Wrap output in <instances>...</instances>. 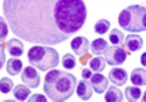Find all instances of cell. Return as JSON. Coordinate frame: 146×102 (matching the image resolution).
I'll return each instance as SVG.
<instances>
[{"mask_svg":"<svg viewBox=\"0 0 146 102\" xmlns=\"http://www.w3.org/2000/svg\"><path fill=\"white\" fill-rule=\"evenodd\" d=\"M62 65L66 69H72L76 66V59L72 54H66L62 58Z\"/></svg>","mask_w":146,"mask_h":102,"instance_id":"obj_23","label":"cell"},{"mask_svg":"<svg viewBox=\"0 0 146 102\" xmlns=\"http://www.w3.org/2000/svg\"><path fill=\"white\" fill-rule=\"evenodd\" d=\"M104 100L106 102H120L123 100V93L116 86H110L106 94L104 95Z\"/></svg>","mask_w":146,"mask_h":102,"instance_id":"obj_15","label":"cell"},{"mask_svg":"<svg viewBox=\"0 0 146 102\" xmlns=\"http://www.w3.org/2000/svg\"><path fill=\"white\" fill-rule=\"evenodd\" d=\"M109 80L116 86H124L127 82V72L123 68L115 67L109 72Z\"/></svg>","mask_w":146,"mask_h":102,"instance_id":"obj_9","label":"cell"},{"mask_svg":"<svg viewBox=\"0 0 146 102\" xmlns=\"http://www.w3.org/2000/svg\"><path fill=\"white\" fill-rule=\"evenodd\" d=\"M7 47V52L12 55V56H21L23 54V44L19 40V39H11L7 41L6 44Z\"/></svg>","mask_w":146,"mask_h":102,"instance_id":"obj_12","label":"cell"},{"mask_svg":"<svg viewBox=\"0 0 146 102\" xmlns=\"http://www.w3.org/2000/svg\"><path fill=\"white\" fill-rule=\"evenodd\" d=\"M89 66H90V69L94 72H102V70H104V68L106 66V62H105L104 58L96 56L89 61Z\"/></svg>","mask_w":146,"mask_h":102,"instance_id":"obj_19","label":"cell"},{"mask_svg":"<svg viewBox=\"0 0 146 102\" xmlns=\"http://www.w3.org/2000/svg\"><path fill=\"white\" fill-rule=\"evenodd\" d=\"M127 58L126 50L120 47L119 45H113L111 47H108L104 52V60L110 66H119L124 63Z\"/></svg>","mask_w":146,"mask_h":102,"instance_id":"obj_5","label":"cell"},{"mask_svg":"<svg viewBox=\"0 0 146 102\" xmlns=\"http://www.w3.org/2000/svg\"><path fill=\"white\" fill-rule=\"evenodd\" d=\"M94 30L97 34H105L109 30H110V21L106 20V19H100L98 21H97L95 23V26H94Z\"/></svg>","mask_w":146,"mask_h":102,"instance_id":"obj_20","label":"cell"},{"mask_svg":"<svg viewBox=\"0 0 146 102\" xmlns=\"http://www.w3.org/2000/svg\"><path fill=\"white\" fill-rule=\"evenodd\" d=\"M143 44L144 42H143L141 36H139L138 34H129L127 36H125L124 45L130 52H137V50H140L141 47H143Z\"/></svg>","mask_w":146,"mask_h":102,"instance_id":"obj_11","label":"cell"},{"mask_svg":"<svg viewBox=\"0 0 146 102\" xmlns=\"http://www.w3.org/2000/svg\"><path fill=\"white\" fill-rule=\"evenodd\" d=\"M29 102H46L47 101V97L42 94H33L29 99H28Z\"/></svg>","mask_w":146,"mask_h":102,"instance_id":"obj_25","label":"cell"},{"mask_svg":"<svg viewBox=\"0 0 146 102\" xmlns=\"http://www.w3.org/2000/svg\"><path fill=\"white\" fill-rule=\"evenodd\" d=\"M76 83L75 75L71 73L53 69L44 76L43 91L52 101L62 102L74 94Z\"/></svg>","mask_w":146,"mask_h":102,"instance_id":"obj_2","label":"cell"},{"mask_svg":"<svg viewBox=\"0 0 146 102\" xmlns=\"http://www.w3.org/2000/svg\"><path fill=\"white\" fill-rule=\"evenodd\" d=\"M8 35V25L4 17H0V41H4Z\"/></svg>","mask_w":146,"mask_h":102,"instance_id":"obj_24","label":"cell"},{"mask_svg":"<svg viewBox=\"0 0 146 102\" xmlns=\"http://www.w3.org/2000/svg\"><path fill=\"white\" fill-rule=\"evenodd\" d=\"M89 46H90V44H89L88 39L87 38H84V36H76L70 42V47L72 49V52H74L76 55H78V56L87 54L88 49H89Z\"/></svg>","mask_w":146,"mask_h":102,"instance_id":"obj_8","label":"cell"},{"mask_svg":"<svg viewBox=\"0 0 146 102\" xmlns=\"http://www.w3.org/2000/svg\"><path fill=\"white\" fill-rule=\"evenodd\" d=\"M27 58L31 66L40 69L41 72L55 68L60 62L57 50L53 47L46 46H34L29 48Z\"/></svg>","mask_w":146,"mask_h":102,"instance_id":"obj_3","label":"cell"},{"mask_svg":"<svg viewBox=\"0 0 146 102\" xmlns=\"http://www.w3.org/2000/svg\"><path fill=\"white\" fill-rule=\"evenodd\" d=\"M132 85L135 86H145L146 85V70L144 68H136L133 69L130 76Z\"/></svg>","mask_w":146,"mask_h":102,"instance_id":"obj_13","label":"cell"},{"mask_svg":"<svg viewBox=\"0 0 146 102\" xmlns=\"http://www.w3.org/2000/svg\"><path fill=\"white\" fill-rule=\"evenodd\" d=\"M21 80L29 88H38L40 82H41V78H40L38 70H36L35 67H33V66H28L22 70Z\"/></svg>","mask_w":146,"mask_h":102,"instance_id":"obj_6","label":"cell"},{"mask_svg":"<svg viewBox=\"0 0 146 102\" xmlns=\"http://www.w3.org/2000/svg\"><path fill=\"white\" fill-rule=\"evenodd\" d=\"M6 61V54H5V49L3 47V45H0V69H1L5 65Z\"/></svg>","mask_w":146,"mask_h":102,"instance_id":"obj_26","label":"cell"},{"mask_svg":"<svg viewBox=\"0 0 146 102\" xmlns=\"http://www.w3.org/2000/svg\"><path fill=\"white\" fill-rule=\"evenodd\" d=\"M145 13L146 8L139 5H131L119 13L118 23L125 31L139 33L145 32Z\"/></svg>","mask_w":146,"mask_h":102,"instance_id":"obj_4","label":"cell"},{"mask_svg":"<svg viewBox=\"0 0 146 102\" xmlns=\"http://www.w3.org/2000/svg\"><path fill=\"white\" fill-rule=\"evenodd\" d=\"M22 66H23V65H22V61H21L20 59H18V58H12V59H9V60L7 61L6 70H7V73H8L9 75L15 76V75H18V74L21 72Z\"/></svg>","mask_w":146,"mask_h":102,"instance_id":"obj_16","label":"cell"},{"mask_svg":"<svg viewBox=\"0 0 146 102\" xmlns=\"http://www.w3.org/2000/svg\"><path fill=\"white\" fill-rule=\"evenodd\" d=\"M91 75H92V72L90 68H83L82 69V78L84 80H89L91 78Z\"/></svg>","mask_w":146,"mask_h":102,"instance_id":"obj_27","label":"cell"},{"mask_svg":"<svg viewBox=\"0 0 146 102\" xmlns=\"http://www.w3.org/2000/svg\"><path fill=\"white\" fill-rule=\"evenodd\" d=\"M109 40H110V42L112 45H119V44L123 42V40H124V34H123V32H120L119 30L113 28L110 32V34H109Z\"/></svg>","mask_w":146,"mask_h":102,"instance_id":"obj_21","label":"cell"},{"mask_svg":"<svg viewBox=\"0 0 146 102\" xmlns=\"http://www.w3.org/2000/svg\"><path fill=\"white\" fill-rule=\"evenodd\" d=\"M76 94L77 96L83 100L87 101L92 96V86L88 80H81L78 81V83H76Z\"/></svg>","mask_w":146,"mask_h":102,"instance_id":"obj_10","label":"cell"},{"mask_svg":"<svg viewBox=\"0 0 146 102\" xmlns=\"http://www.w3.org/2000/svg\"><path fill=\"white\" fill-rule=\"evenodd\" d=\"M31 94V89L26 85H17L13 89V95L18 101H26Z\"/></svg>","mask_w":146,"mask_h":102,"instance_id":"obj_17","label":"cell"},{"mask_svg":"<svg viewBox=\"0 0 146 102\" xmlns=\"http://www.w3.org/2000/svg\"><path fill=\"white\" fill-rule=\"evenodd\" d=\"M90 83L92 86V89L97 94H102L106 91L109 86V80L102 75L100 72H96V74H92L90 78Z\"/></svg>","mask_w":146,"mask_h":102,"instance_id":"obj_7","label":"cell"},{"mask_svg":"<svg viewBox=\"0 0 146 102\" xmlns=\"http://www.w3.org/2000/svg\"><path fill=\"white\" fill-rule=\"evenodd\" d=\"M108 47H109L108 41L102 39V38H98V39L94 40L90 44V46H89V48L91 49V53L95 54V55H102V54H104V52L106 50Z\"/></svg>","mask_w":146,"mask_h":102,"instance_id":"obj_14","label":"cell"},{"mask_svg":"<svg viewBox=\"0 0 146 102\" xmlns=\"http://www.w3.org/2000/svg\"><path fill=\"white\" fill-rule=\"evenodd\" d=\"M5 19L18 38L57 45L78 32L87 19L83 0H4Z\"/></svg>","mask_w":146,"mask_h":102,"instance_id":"obj_1","label":"cell"},{"mask_svg":"<svg viewBox=\"0 0 146 102\" xmlns=\"http://www.w3.org/2000/svg\"><path fill=\"white\" fill-rule=\"evenodd\" d=\"M141 91L138 86H129L125 88V97L130 102H135L140 99Z\"/></svg>","mask_w":146,"mask_h":102,"instance_id":"obj_18","label":"cell"},{"mask_svg":"<svg viewBox=\"0 0 146 102\" xmlns=\"http://www.w3.org/2000/svg\"><path fill=\"white\" fill-rule=\"evenodd\" d=\"M13 81L9 78H3L0 80V92L3 94H8L13 89Z\"/></svg>","mask_w":146,"mask_h":102,"instance_id":"obj_22","label":"cell"}]
</instances>
